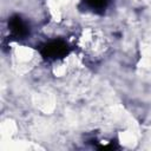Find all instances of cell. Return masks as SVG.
I'll list each match as a JSON object with an SVG mask.
<instances>
[{
    "label": "cell",
    "mask_w": 151,
    "mask_h": 151,
    "mask_svg": "<svg viewBox=\"0 0 151 151\" xmlns=\"http://www.w3.org/2000/svg\"><path fill=\"white\" fill-rule=\"evenodd\" d=\"M70 52L68 45L63 40H53L42 45L40 53L47 60H57L66 57Z\"/></svg>",
    "instance_id": "1"
},
{
    "label": "cell",
    "mask_w": 151,
    "mask_h": 151,
    "mask_svg": "<svg viewBox=\"0 0 151 151\" xmlns=\"http://www.w3.org/2000/svg\"><path fill=\"white\" fill-rule=\"evenodd\" d=\"M8 28L11 31V34L15 39H25L29 33V28L27 24L19 15H12L9 18Z\"/></svg>",
    "instance_id": "2"
},
{
    "label": "cell",
    "mask_w": 151,
    "mask_h": 151,
    "mask_svg": "<svg viewBox=\"0 0 151 151\" xmlns=\"http://www.w3.org/2000/svg\"><path fill=\"white\" fill-rule=\"evenodd\" d=\"M84 2L92 11H94V12H103V11H105V8L107 6L109 0H84Z\"/></svg>",
    "instance_id": "3"
}]
</instances>
